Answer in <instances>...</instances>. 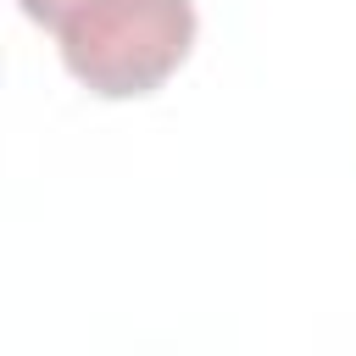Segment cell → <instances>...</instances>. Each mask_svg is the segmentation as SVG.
I'll return each instance as SVG.
<instances>
[{
    "label": "cell",
    "mask_w": 356,
    "mask_h": 356,
    "mask_svg": "<svg viewBox=\"0 0 356 356\" xmlns=\"http://www.w3.org/2000/svg\"><path fill=\"white\" fill-rule=\"evenodd\" d=\"M22 11L61 44L67 72L106 100L161 89L195 44L189 0H22Z\"/></svg>",
    "instance_id": "cell-1"
}]
</instances>
